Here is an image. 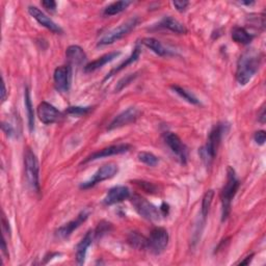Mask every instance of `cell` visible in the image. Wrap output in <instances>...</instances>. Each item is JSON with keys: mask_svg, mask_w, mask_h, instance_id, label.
Wrapping results in <instances>:
<instances>
[{"mask_svg": "<svg viewBox=\"0 0 266 266\" xmlns=\"http://www.w3.org/2000/svg\"><path fill=\"white\" fill-rule=\"evenodd\" d=\"M111 227V224H108V223H101L99 224L98 228H97V230L95 232V236H99V235H102L104 233H106L108 231V228Z\"/></svg>", "mask_w": 266, "mask_h": 266, "instance_id": "33", "label": "cell"}, {"mask_svg": "<svg viewBox=\"0 0 266 266\" xmlns=\"http://www.w3.org/2000/svg\"><path fill=\"white\" fill-rule=\"evenodd\" d=\"M120 56H121L120 51H114V52H109L107 54H104V56H102L101 58L88 63V65L85 67V72L86 73L94 72L100 68L104 67L106 63L113 61L114 59H116L118 57H120Z\"/></svg>", "mask_w": 266, "mask_h": 266, "instance_id": "19", "label": "cell"}, {"mask_svg": "<svg viewBox=\"0 0 266 266\" xmlns=\"http://www.w3.org/2000/svg\"><path fill=\"white\" fill-rule=\"evenodd\" d=\"M136 73H134V74H129V75H127L126 77H123L120 81L118 82V85L116 87V91L117 93H118V91H121L123 89H125L128 85H130L131 82L136 78Z\"/></svg>", "mask_w": 266, "mask_h": 266, "instance_id": "31", "label": "cell"}, {"mask_svg": "<svg viewBox=\"0 0 266 266\" xmlns=\"http://www.w3.org/2000/svg\"><path fill=\"white\" fill-rule=\"evenodd\" d=\"M137 24H139V19H137V18H132V19L126 21L125 23L117 27V29L107 32L103 38L98 42V46L111 45L118 40H121L125 35L130 33L137 26Z\"/></svg>", "mask_w": 266, "mask_h": 266, "instance_id": "6", "label": "cell"}, {"mask_svg": "<svg viewBox=\"0 0 266 266\" xmlns=\"http://www.w3.org/2000/svg\"><path fill=\"white\" fill-rule=\"evenodd\" d=\"M2 229L5 234H10V226H8V221L5 218V215H2Z\"/></svg>", "mask_w": 266, "mask_h": 266, "instance_id": "37", "label": "cell"}, {"mask_svg": "<svg viewBox=\"0 0 266 266\" xmlns=\"http://www.w3.org/2000/svg\"><path fill=\"white\" fill-rule=\"evenodd\" d=\"M6 94H7V91L5 89V84H4V81H2V90H1V101L2 102H4V101L6 100Z\"/></svg>", "mask_w": 266, "mask_h": 266, "instance_id": "40", "label": "cell"}, {"mask_svg": "<svg viewBox=\"0 0 266 266\" xmlns=\"http://www.w3.org/2000/svg\"><path fill=\"white\" fill-rule=\"evenodd\" d=\"M127 240L130 246L136 250H145L148 247V239L139 232H131L128 235Z\"/></svg>", "mask_w": 266, "mask_h": 266, "instance_id": "23", "label": "cell"}, {"mask_svg": "<svg viewBox=\"0 0 266 266\" xmlns=\"http://www.w3.org/2000/svg\"><path fill=\"white\" fill-rule=\"evenodd\" d=\"M188 4H189L188 1H174L173 2V5L176 7V10L178 12H184L187 8Z\"/></svg>", "mask_w": 266, "mask_h": 266, "instance_id": "35", "label": "cell"}, {"mask_svg": "<svg viewBox=\"0 0 266 266\" xmlns=\"http://www.w3.org/2000/svg\"><path fill=\"white\" fill-rule=\"evenodd\" d=\"M140 111L135 107H129L127 108L126 111L122 112L121 114H118L114 120L111 122V124L108 125L107 129L108 130H114L117 129V128H121L124 126H127L129 124L134 123L137 118L140 117Z\"/></svg>", "mask_w": 266, "mask_h": 266, "instance_id": "13", "label": "cell"}, {"mask_svg": "<svg viewBox=\"0 0 266 266\" xmlns=\"http://www.w3.org/2000/svg\"><path fill=\"white\" fill-rule=\"evenodd\" d=\"M66 58L70 67H79L84 65V62L87 60V54L80 46L72 45L66 50Z\"/></svg>", "mask_w": 266, "mask_h": 266, "instance_id": "17", "label": "cell"}, {"mask_svg": "<svg viewBox=\"0 0 266 266\" xmlns=\"http://www.w3.org/2000/svg\"><path fill=\"white\" fill-rule=\"evenodd\" d=\"M42 5L49 12H54L57 10V2L52 1V0H46V1H42Z\"/></svg>", "mask_w": 266, "mask_h": 266, "instance_id": "34", "label": "cell"}, {"mask_svg": "<svg viewBox=\"0 0 266 266\" xmlns=\"http://www.w3.org/2000/svg\"><path fill=\"white\" fill-rule=\"evenodd\" d=\"M169 244V233L164 228L156 227L150 233L148 238V247L154 255H160L167 249Z\"/></svg>", "mask_w": 266, "mask_h": 266, "instance_id": "7", "label": "cell"}, {"mask_svg": "<svg viewBox=\"0 0 266 266\" xmlns=\"http://www.w3.org/2000/svg\"><path fill=\"white\" fill-rule=\"evenodd\" d=\"M2 130L5 132L6 135H8L10 137L13 136L15 133L14 128L12 127V125H10L8 123H2Z\"/></svg>", "mask_w": 266, "mask_h": 266, "instance_id": "36", "label": "cell"}, {"mask_svg": "<svg viewBox=\"0 0 266 266\" xmlns=\"http://www.w3.org/2000/svg\"><path fill=\"white\" fill-rule=\"evenodd\" d=\"M139 160L149 167H156L159 162L157 156H155L153 153L145 151L139 153Z\"/></svg>", "mask_w": 266, "mask_h": 266, "instance_id": "29", "label": "cell"}, {"mask_svg": "<svg viewBox=\"0 0 266 266\" xmlns=\"http://www.w3.org/2000/svg\"><path fill=\"white\" fill-rule=\"evenodd\" d=\"M130 198V191L126 186H116L108 190L103 203L107 206L121 203V202Z\"/></svg>", "mask_w": 266, "mask_h": 266, "instance_id": "16", "label": "cell"}, {"mask_svg": "<svg viewBox=\"0 0 266 266\" xmlns=\"http://www.w3.org/2000/svg\"><path fill=\"white\" fill-rule=\"evenodd\" d=\"M169 205L167 203H163L160 207V212H161V215L163 216H167L168 213H169Z\"/></svg>", "mask_w": 266, "mask_h": 266, "instance_id": "38", "label": "cell"}, {"mask_svg": "<svg viewBox=\"0 0 266 266\" xmlns=\"http://www.w3.org/2000/svg\"><path fill=\"white\" fill-rule=\"evenodd\" d=\"M262 61V54L256 49H247L237 61L236 79L240 86H245L258 72Z\"/></svg>", "mask_w": 266, "mask_h": 266, "instance_id": "1", "label": "cell"}, {"mask_svg": "<svg viewBox=\"0 0 266 266\" xmlns=\"http://www.w3.org/2000/svg\"><path fill=\"white\" fill-rule=\"evenodd\" d=\"M95 236L94 231H88V233L85 235V237L82 238L80 242L76 246V261L78 264H84L86 261V257L88 253V249L90 246L91 242H93Z\"/></svg>", "mask_w": 266, "mask_h": 266, "instance_id": "18", "label": "cell"}, {"mask_svg": "<svg viewBox=\"0 0 266 266\" xmlns=\"http://www.w3.org/2000/svg\"><path fill=\"white\" fill-rule=\"evenodd\" d=\"M131 203L136 212L139 213L142 217L147 219V221L157 222L160 219V216H161L160 209L154 206L151 202L143 198L142 196L134 195L131 198Z\"/></svg>", "mask_w": 266, "mask_h": 266, "instance_id": "5", "label": "cell"}, {"mask_svg": "<svg viewBox=\"0 0 266 266\" xmlns=\"http://www.w3.org/2000/svg\"><path fill=\"white\" fill-rule=\"evenodd\" d=\"M36 114L40 118V121L46 125H51L59 122L62 118V114L48 102H42L39 104Z\"/></svg>", "mask_w": 266, "mask_h": 266, "instance_id": "11", "label": "cell"}, {"mask_svg": "<svg viewBox=\"0 0 266 266\" xmlns=\"http://www.w3.org/2000/svg\"><path fill=\"white\" fill-rule=\"evenodd\" d=\"M1 249H2V253H3L5 256H8V253H7V246H6V242H5V238H4V237H3L2 242H1Z\"/></svg>", "mask_w": 266, "mask_h": 266, "instance_id": "41", "label": "cell"}, {"mask_svg": "<svg viewBox=\"0 0 266 266\" xmlns=\"http://www.w3.org/2000/svg\"><path fill=\"white\" fill-rule=\"evenodd\" d=\"M29 13L30 15L38 21L39 24H41L42 26L46 27V29L49 30L50 31L54 32V33H62V30L60 27L54 22L52 19H50V17H48L47 15H45L40 8H38L36 6H30L29 7Z\"/></svg>", "mask_w": 266, "mask_h": 266, "instance_id": "14", "label": "cell"}, {"mask_svg": "<svg viewBox=\"0 0 266 266\" xmlns=\"http://www.w3.org/2000/svg\"><path fill=\"white\" fill-rule=\"evenodd\" d=\"M140 56H141V47H140L139 43H137V44L135 45V47H134V49H133L132 53H131V56H130L129 58H128L126 60H124L122 63H120V65H118L117 68L113 69L111 72H109L108 74L105 76L104 81H106L107 79H109V78H111V77H113L114 75H116L117 73H118V72H120V71H122V70H123V69H125L127 66L131 65L132 62L136 61L137 59H139Z\"/></svg>", "mask_w": 266, "mask_h": 266, "instance_id": "21", "label": "cell"}, {"mask_svg": "<svg viewBox=\"0 0 266 266\" xmlns=\"http://www.w3.org/2000/svg\"><path fill=\"white\" fill-rule=\"evenodd\" d=\"M90 111V107H81V106H70L66 111L67 114L75 116V117H81L87 115Z\"/></svg>", "mask_w": 266, "mask_h": 266, "instance_id": "30", "label": "cell"}, {"mask_svg": "<svg viewBox=\"0 0 266 266\" xmlns=\"http://www.w3.org/2000/svg\"><path fill=\"white\" fill-rule=\"evenodd\" d=\"M131 4V1H128V0H123V1H117L112 4L106 6L103 11V15L106 17H111L120 14L124 12L126 8Z\"/></svg>", "mask_w": 266, "mask_h": 266, "instance_id": "26", "label": "cell"}, {"mask_svg": "<svg viewBox=\"0 0 266 266\" xmlns=\"http://www.w3.org/2000/svg\"><path fill=\"white\" fill-rule=\"evenodd\" d=\"M254 140H255V142H256L257 144H258L259 146L264 145V143H265V141H266V133H265V131H263V130L257 131V132L255 133Z\"/></svg>", "mask_w": 266, "mask_h": 266, "instance_id": "32", "label": "cell"}, {"mask_svg": "<svg viewBox=\"0 0 266 266\" xmlns=\"http://www.w3.org/2000/svg\"><path fill=\"white\" fill-rule=\"evenodd\" d=\"M71 78H72V67L69 65L60 66L54 71V85L58 90L60 93H68L71 87Z\"/></svg>", "mask_w": 266, "mask_h": 266, "instance_id": "12", "label": "cell"}, {"mask_svg": "<svg viewBox=\"0 0 266 266\" xmlns=\"http://www.w3.org/2000/svg\"><path fill=\"white\" fill-rule=\"evenodd\" d=\"M24 104L25 108L27 112V118H29V127H30V131L33 132L34 130V112H33V106L31 102V98H30V93L29 89H25V93H24Z\"/></svg>", "mask_w": 266, "mask_h": 266, "instance_id": "24", "label": "cell"}, {"mask_svg": "<svg viewBox=\"0 0 266 266\" xmlns=\"http://www.w3.org/2000/svg\"><path fill=\"white\" fill-rule=\"evenodd\" d=\"M118 171V168L117 164L107 163V164H105V166L101 167L94 174V176L91 177L89 181L82 183V184L80 185V188L81 189H89L90 187L95 186L96 184H98V183H100V182L108 180V179H112L117 175Z\"/></svg>", "mask_w": 266, "mask_h": 266, "instance_id": "8", "label": "cell"}, {"mask_svg": "<svg viewBox=\"0 0 266 266\" xmlns=\"http://www.w3.org/2000/svg\"><path fill=\"white\" fill-rule=\"evenodd\" d=\"M172 89L175 91L177 95H179L182 99L187 101L188 103L194 104V105H200V101L198 100V98L195 95H192L190 91L186 90L185 89H183L179 86H172Z\"/></svg>", "mask_w": 266, "mask_h": 266, "instance_id": "28", "label": "cell"}, {"mask_svg": "<svg viewBox=\"0 0 266 266\" xmlns=\"http://www.w3.org/2000/svg\"><path fill=\"white\" fill-rule=\"evenodd\" d=\"M232 39L238 44L247 45L252 42L253 35L243 27H235L232 30Z\"/></svg>", "mask_w": 266, "mask_h": 266, "instance_id": "25", "label": "cell"}, {"mask_svg": "<svg viewBox=\"0 0 266 266\" xmlns=\"http://www.w3.org/2000/svg\"><path fill=\"white\" fill-rule=\"evenodd\" d=\"M254 255H251L250 257H246V259L245 260H243V261H241L239 264H241V265H247V264H250V262H251V260H252V257H253Z\"/></svg>", "mask_w": 266, "mask_h": 266, "instance_id": "42", "label": "cell"}, {"mask_svg": "<svg viewBox=\"0 0 266 266\" xmlns=\"http://www.w3.org/2000/svg\"><path fill=\"white\" fill-rule=\"evenodd\" d=\"M214 197V191L213 190H208L205 192V195L203 197V200H202V207H201V215L203 217V221L205 222L207 215L209 213V210L211 207V204H212Z\"/></svg>", "mask_w": 266, "mask_h": 266, "instance_id": "27", "label": "cell"}, {"mask_svg": "<svg viewBox=\"0 0 266 266\" xmlns=\"http://www.w3.org/2000/svg\"><path fill=\"white\" fill-rule=\"evenodd\" d=\"M164 142H166L172 152L177 156L180 162L182 164H186L188 152L186 146L183 144L180 137L173 132H166L164 133Z\"/></svg>", "mask_w": 266, "mask_h": 266, "instance_id": "9", "label": "cell"}, {"mask_svg": "<svg viewBox=\"0 0 266 266\" xmlns=\"http://www.w3.org/2000/svg\"><path fill=\"white\" fill-rule=\"evenodd\" d=\"M224 132H226L225 124L215 125L209 133L207 144L200 150L202 159L206 162L207 166H210L211 162L213 161L219 148V145H221Z\"/></svg>", "mask_w": 266, "mask_h": 266, "instance_id": "3", "label": "cell"}, {"mask_svg": "<svg viewBox=\"0 0 266 266\" xmlns=\"http://www.w3.org/2000/svg\"><path fill=\"white\" fill-rule=\"evenodd\" d=\"M131 149V146L129 144H118V145H113L106 147L104 149H101L97 152H94L85 159L82 163H87L89 161H94L100 158H105V157H111V156L115 155H120L123 153H126Z\"/></svg>", "mask_w": 266, "mask_h": 266, "instance_id": "10", "label": "cell"}, {"mask_svg": "<svg viewBox=\"0 0 266 266\" xmlns=\"http://www.w3.org/2000/svg\"><path fill=\"white\" fill-rule=\"evenodd\" d=\"M239 180L236 177V173L233 168L228 167L227 169V181L225 183V185L222 189V194H221V199H222V221L225 222L228 218V216L230 215L231 212V204H232V200L235 197L236 192L239 188Z\"/></svg>", "mask_w": 266, "mask_h": 266, "instance_id": "2", "label": "cell"}, {"mask_svg": "<svg viewBox=\"0 0 266 266\" xmlns=\"http://www.w3.org/2000/svg\"><path fill=\"white\" fill-rule=\"evenodd\" d=\"M142 44H144L147 48H149L159 57H167L170 54V51L158 40L154 38H145L143 39Z\"/></svg>", "mask_w": 266, "mask_h": 266, "instance_id": "22", "label": "cell"}, {"mask_svg": "<svg viewBox=\"0 0 266 266\" xmlns=\"http://www.w3.org/2000/svg\"><path fill=\"white\" fill-rule=\"evenodd\" d=\"M258 120H259V122H260L261 124H264V123H265V108H264V106H263L262 109H261L260 115H259V117H258Z\"/></svg>", "mask_w": 266, "mask_h": 266, "instance_id": "39", "label": "cell"}, {"mask_svg": "<svg viewBox=\"0 0 266 266\" xmlns=\"http://www.w3.org/2000/svg\"><path fill=\"white\" fill-rule=\"evenodd\" d=\"M88 217H89L88 211L87 210L81 211V212L76 216V218L72 219L71 222L61 226L57 231V235L59 238H61V239H66V238L70 237V235L74 232L77 228H79L82 224L87 221Z\"/></svg>", "mask_w": 266, "mask_h": 266, "instance_id": "15", "label": "cell"}, {"mask_svg": "<svg viewBox=\"0 0 266 266\" xmlns=\"http://www.w3.org/2000/svg\"><path fill=\"white\" fill-rule=\"evenodd\" d=\"M159 26L163 27V29H167L173 32H175V33H179V34L187 33V29L185 27V25L182 24L178 20L174 19V18L171 16L164 17L163 19L160 21Z\"/></svg>", "mask_w": 266, "mask_h": 266, "instance_id": "20", "label": "cell"}, {"mask_svg": "<svg viewBox=\"0 0 266 266\" xmlns=\"http://www.w3.org/2000/svg\"><path fill=\"white\" fill-rule=\"evenodd\" d=\"M24 169L29 185L33 191L40 192V166L38 158L30 148H26L24 151Z\"/></svg>", "mask_w": 266, "mask_h": 266, "instance_id": "4", "label": "cell"}]
</instances>
